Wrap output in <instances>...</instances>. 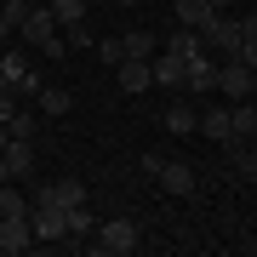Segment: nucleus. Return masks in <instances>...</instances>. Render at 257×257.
Segmentation results:
<instances>
[{
    "instance_id": "obj_1",
    "label": "nucleus",
    "mask_w": 257,
    "mask_h": 257,
    "mask_svg": "<svg viewBox=\"0 0 257 257\" xmlns=\"http://www.w3.org/2000/svg\"><path fill=\"white\" fill-rule=\"evenodd\" d=\"M194 35H200V52H211V57H234L240 40H246V29H240L234 12H211V18L194 29Z\"/></svg>"
},
{
    "instance_id": "obj_2",
    "label": "nucleus",
    "mask_w": 257,
    "mask_h": 257,
    "mask_svg": "<svg viewBox=\"0 0 257 257\" xmlns=\"http://www.w3.org/2000/svg\"><path fill=\"white\" fill-rule=\"evenodd\" d=\"M29 229H35V240H69V211L52 200H35L29 206Z\"/></svg>"
},
{
    "instance_id": "obj_3",
    "label": "nucleus",
    "mask_w": 257,
    "mask_h": 257,
    "mask_svg": "<svg viewBox=\"0 0 257 257\" xmlns=\"http://www.w3.org/2000/svg\"><path fill=\"white\" fill-rule=\"evenodd\" d=\"M138 223H126V217H114V223H103V229L92 234V246L97 251H109V257H126V251H138Z\"/></svg>"
},
{
    "instance_id": "obj_4",
    "label": "nucleus",
    "mask_w": 257,
    "mask_h": 257,
    "mask_svg": "<svg viewBox=\"0 0 257 257\" xmlns=\"http://www.w3.org/2000/svg\"><path fill=\"white\" fill-rule=\"evenodd\" d=\"M217 92L229 103H246L251 97V69L240 63V57H223V63H217Z\"/></svg>"
},
{
    "instance_id": "obj_5",
    "label": "nucleus",
    "mask_w": 257,
    "mask_h": 257,
    "mask_svg": "<svg viewBox=\"0 0 257 257\" xmlns=\"http://www.w3.org/2000/svg\"><path fill=\"white\" fill-rule=\"evenodd\" d=\"M183 86H189L194 97L217 92V57H211V52H194V57H189V69H183Z\"/></svg>"
},
{
    "instance_id": "obj_6",
    "label": "nucleus",
    "mask_w": 257,
    "mask_h": 257,
    "mask_svg": "<svg viewBox=\"0 0 257 257\" xmlns=\"http://www.w3.org/2000/svg\"><path fill=\"white\" fill-rule=\"evenodd\" d=\"M120 92H126V97H143L149 92V86H155V69H149V57H120Z\"/></svg>"
},
{
    "instance_id": "obj_7",
    "label": "nucleus",
    "mask_w": 257,
    "mask_h": 257,
    "mask_svg": "<svg viewBox=\"0 0 257 257\" xmlns=\"http://www.w3.org/2000/svg\"><path fill=\"white\" fill-rule=\"evenodd\" d=\"M155 183H160V194H177V200H189V194H194V172H189L183 160H166L160 172H155Z\"/></svg>"
},
{
    "instance_id": "obj_8",
    "label": "nucleus",
    "mask_w": 257,
    "mask_h": 257,
    "mask_svg": "<svg viewBox=\"0 0 257 257\" xmlns=\"http://www.w3.org/2000/svg\"><path fill=\"white\" fill-rule=\"evenodd\" d=\"M18 35L29 40V46H46V40L57 35V18H52V6H29V18H23V29Z\"/></svg>"
},
{
    "instance_id": "obj_9",
    "label": "nucleus",
    "mask_w": 257,
    "mask_h": 257,
    "mask_svg": "<svg viewBox=\"0 0 257 257\" xmlns=\"http://www.w3.org/2000/svg\"><path fill=\"white\" fill-rule=\"evenodd\" d=\"M35 200H52V206H63V211H69V206H86L92 194H86L80 177H57V183H52V189H40Z\"/></svg>"
},
{
    "instance_id": "obj_10",
    "label": "nucleus",
    "mask_w": 257,
    "mask_h": 257,
    "mask_svg": "<svg viewBox=\"0 0 257 257\" xmlns=\"http://www.w3.org/2000/svg\"><path fill=\"white\" fill-rule=\"evenodd\" d=\"M35 246V229H29V217H0V251H29Z\"/></svg>"
},
{
    "instance_id": "obj_11",
    "label": "nucleus",
    "mask_w": 257,
    "mask_h": 257,
    "mask_svg": "<svg viewBox=\"0 0 257 257\" xmlns=\"http://www.w3.org/2000/svg\"><path fill=\"white\" fill-rule=\"evenodd\" d=\"M0 155H6V172L12 177H29V172H35V138H6Z\"/></svg>"
},
{
    "instance_id": "obj_12",
    "label": "nucleus",
    "mask_w": 257,
    "mask_h": 257,
    "mask_svg": "<svg viewBox=\"0 0 257 257\" xmlns=\"http://www.w3.org/2000/svg\"><path fill=\"white\" fill-rule=\"evenodd\" d=\"M200 132H206L211 143H229V138H234V120H229V103H211V109L200 114Z\"/></svg>"
},
{
    "instance_id": "obj_13",
    "label": "nucleus",
    "mask_w": 257,
    "mask_h": 257,
    "mask_svg": "<svg viewBox=\"0 0 257 257\" xmlns=\"http://www.w3.org/2000/svg\"><path fill=\"white\" fill-rule=\"evenodd\" d=\"M149 69H155V86H183V69H189V57H177V52H160V57H149Z\"/></svg>"
},
{
    "instance_id": "obj_14",
    "label": "nucleus",
    "mask_w": 257,
    "mask_h": 257,
    "mask_svg": "<svg viewBox=\"0 0 257 257\" xmlns=\"http://www.w3.org/2000/svg\"><path fill=\"white\" fill-rule=\"evenodd\" d=\"M35 109L57 120V114H69V109H74V92H69V86H40V97H35Z\"/></svg>"
},
{
    "instance_id": "obj_15",
    "label": "nucleus",
    "mask_w": 257,
    "mask_h": 257,
    "mask_svg": "<svg viewBox=\"0 0 257 257\" xmlns=\"http://www.w3.org/2000/svg\"><path fill=\"white\" fill-rule=\"evenodd\" d=\"M172 18H177V29H200L211 18V0H172Z\"/></svg>"
},
{
    "instance_id": "obj_16",
    "label": "nucleus",
    "mask_w": 257,
    "mask_h": 257,
    "mask_svg": "<svg viewBox=\"0 0 257 257\" xmlns=\"http://www.w3.org/2000/svg\"><path fill=\"white\" fill-rule=\"evenodd\" d=\"M46 6H52L57 29H69V23H86V18H92V0H46Z\"/></svg>"
},
{
    "instance_id": "obj_17",
    "label": "nucleus",
    "mask_w": 257,
    "mask_h": 257,
    "mask_svg": "<svg viewBox=\"0 0 257 257\" xmlns=\"http://www.w3.org/2000/svg\"><path fill=\"white\" fill-rule=\"evenodd\" d=\"M229 120H234V138H246V143H251V132H257V97L229 103Z\"/></svg>"
},
{
    "instance_id": "obj_18",
    "label": "nucleus",
    "mask_w": 257,
    "mask_h": 257,
    "mask_svg": "<svg viewBox=\"0 0 257 257\" xmlns=\"http://www.w3.org/2000/svg\"><path fill=\"white\" fill-rule=\"evenodd\" d=\"M166 132H177V138H189V132H200V114H194L189 103H172V109H166Z\"/></svg>"
},
{
    "instance_id": "obj_19",
    "label": "nucleus",
    "mask_w": 257,
    "mask_h": 257,
    "mask_svg": "<svg viewBox=\"0 0 257 257\" xmlns=\"http://www.w3.org/2000/svg\"><path fill=\"white\" fill-rule=\"evenodd\" d=\"M29 206H35L29 194H18L12 183H0V217H29Z\"/></svg>"
},
{
    "instance_id": "obj_20",
    "label": "nucleus",
    "mask_w": 257,
    "mask_h": 257,
    "mask_svg": "<svg viewBox=\"0 0 257 257\" xmlns=\"http://www.w3.org/2000/svg\"><path fill=\"white\" fill-rule=\"evenodd\" d=\"M120 46H126V57H155L160 40L149 35V29H132V35H120Z\"/></svg>"
},
{
    "instance_id": "obj_21",
    "label": "nucleus",
    "mask_w": 257,
    "mask_h": 257,
    "mask_svg": "<svg viewBox=\"0 0 257 257\" xmlns=\"http://www.w3.org/2000/svg\"><path fill=\"white\" fill-rule=\"evenodd\" d=\"M0 74H6L12 86H18V80H29L35 69H29V57H23V52H0Z\"/></svg>"
},
{
    "instance_id": "obj_22",
    "label": "nucleus",
    "mask_w": 257,
    "mask_h": 257,
    "mask_svg": "<svg viewBox=\"0 0 257 257\" xmlns=\"http://www.w3.org/2000/svg\"><path fill=\"white\" fill-rule=\"evenodd\" d=\"M97 229H92V211L86 206H69V240H92Z\"/></svg>"
},
{
    "instance_id": "obj_23",
    "label": "nucleus",
    "mask_w": 257,
    "mask_h": 257,
    "mask_svg": "<svg viewBox=\"0 0 257 257\" xmlns=\"http://www.w3.org/2000/svg\"><path fill=\"white\" fill-rule=\"evenodd\" d=\"M166 52H177V57H194V52H200V35H194V29H177V35L166 40Z\"/></svg>"
},
{
    "instance_id": "obj_24",
    "label": "nucleus",
    "mask_w": 257,
    "mask_h": 257,
    "mask_svg": "<svg viewBox=\"0 0 257 257\" xmlns=\"http://www.w3.org/2000/svg\"><path fill=\"white\" fill-rule=\"evenodd\" d=\"M35 120H40V109H18L6 126H12V138H35Z\"/></svg>"
},
{
    "instance_id": "obj_25",
    "label": "nucleus",
    "mask_w": 257,
    "mask_h": 257,
    "mask_svg": "<svg viewBox=\"0 0 257 257\" xmlns=\"http://www.w3.org/2000/svg\"><path fill=\"white\" fill-rule=\"evenodd\" d=\"M69 52H86V46H92V29H86V23H69Z\"/></svg>"
},
{
    "instance_id": "obj_26",
    "label": "nucleus",
    "mask_w": 257,
    "mask_h": 257,
    "mask_svg": "<svg viewBox=\"0 0 257 257\" xmlns=\"http://www.w3.org/2000/svg\"><path fill=\"white\" fill-rule=\"evenodd\" d=\"M97 57H103V63H120V57H126V46H120V35H109V40H97Z\"/></svg>"
},
{
    "instance_id": "obj_27",
    "label": "nucleus",
    "mask_w": 257,
    "mask_h": 257,
    "mask_svg": "<svg viewBox=\"0 0 257 257\" xmlns=\"http://www.w3.org/2000/svg\"><path fill=\"white\" fill-rule=\"evenodd\" d=\"M40 52H46V63H63V57H69V40H63V35H52Z\"/></svg>"
},
{
    "instance_id": "obj_28",
    "label": "nucleus",
    "mask_w": 257,
    "mask_h": 257,
    "mask_svg": "<svg viewBox=\"0 0 257 257\" xmlns=\"http://www.w3.org/2000/svg\"><path fill=\"white\" fill-rule=\"evenodd\" d=\"M234 57H240L246 69H257V35H246V40H240V52H234Z\"/></svg>"
},
{
    "instance_id": "obj_29",
    "label": "nucleus",
    "mask_w": 257,
    "mask_h": 257,
    "mask_svg": "<svg viewBox=\"0 0 257 257\" xmlns=\"http://www.w3.org/2000/svg\"><path fill=\"white\" fill-rule=\"evenodd\" d=\"M240 29H246V35H257V12H246V18H240Z\"/></svg>"
},
{
    "instance_id": "obj_30",
    "label": "nucleus",
    "mask_w": 257,
    "mask_h": 257,
    "mask_svg": "<svg viewBox=\"0 0 257 257\" xmlns=\"http://www.w3.org/2000/svg\"><path fill=\"white\" fill-rule=\"evenodd\" d=\"M240 6V0H211V12H234Z\"/></svg>"
},
{
    "instance_id": "obj_31",
    "label": "nucleus",
    "mask_w": 257,
    "mask_h": 257,
    "mask_svg": "<svg viewBox=\"0 0 257 257\" xmlns=\"http://www.w3.org/2000/svg\"><path fill=\"white\" fill-rule=\"evenodd\" d=\"M6 138H12V126H6V120H0V149H6Z\"/></svg>"
},
{
    "instance_id": "obj_32",
    "label": "nucleus",
    "mask_w": 257,
    "mask_h": 257,
    "mask_svg": "<svg viewBox=\"0 0 257 257\" xmlns=\"http://www.w3.org/2000/svg\"><path fill=\"white\" fill-rule=\"evenodd\" d=\"M0 183H12V172H6V155H0Z\"/></svg>"
},
{
    "instance_id": "obj_33",
    "label": "nucleus",
    "mask_w": 257,
    "mask_h": 257,
    "mask_svg": "<svg viewBox=\"0 0 257 257\" xmlns=\"http://www.w3.org/2000/svg\"><path fill=\"white\" fill-rule=\"evenodd\" d=\"M251 97H257V69H251Z\"/></svg>"
},
{
    "instance_id": "obj_34",
    "label": "nucleus",
    "mask_w": 257,
    "mask_h": 257,
    "mask_svg": "<svg viewBox=\"0 0 257 257\" xmlns=\"http://www.w3.org/2000/svg\"><path fill=\"white\" fill-rule=\"evenodd\" d=\"M6 86H12V80H6V74H0V92H6Z\"/></svg>"
},
{
    "instance_id": "obj_35",
    "label": "nucleus",
    "mask_w": 257,
    "mask_h": 257,
    "mask_svg": "<svg viewBox=\"0 0 257 257\" xmlns=\"http://www.w3.org/2000/svg\"><path fill=\"white\" fill-rule=\"evenodd\" d=\"M251 149H257V132H251Z\"/></svg>"
},
{
    "instance_id": "obj_36",
    "label": "nucleus",
    "mask_w": 257,
    "mask_h": 257,
    "mask_svg": "<svg viewBox=\"0 0 257 257\" xmlns=\"http://www.w3.org/2000/svg\"><path fill=\"white\" fill-rule=\"evenodd\" d=\"M0 257H6V251H0Z\"/></svg>"
}]
</instances>
